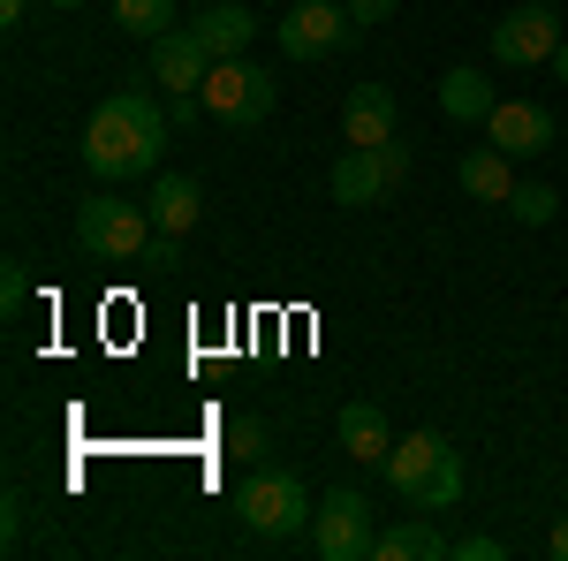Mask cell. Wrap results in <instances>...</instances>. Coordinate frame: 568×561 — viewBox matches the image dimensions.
Wrapping results in <instances>:
<instances>
[{
  "label": "cell",
  "mask_w": 568,
  "mask_h": 561,
  "mask_svg": "<svg viewBox=\"0 0 568 561\" xmlns=\"http://www.w3.org/2000/svg\"><path fill=\"white\" fill-rule=\"evenodd\" d=\"M45 8H84V0H45Z\"/></svg>",
  "instance_id": "cell-30"
},
{
  "label": "cell",
  "mask_w": 568,
  "mask_h": 561,
  "mask_svg": "<svg viewBox=\"0 0 568 561\" xmlns=\"http://www.w3.org/2000/svg\"><path fill=\"white\" fill-rule=\"evenodd\" d=\"M23 16H31V0H0V23H8V31H16Z\"/></svg>",
  "instance_id": "cell-28"
},
{
  "label": "cell",
  "mask_w": 568,
  "mask_h": 561,
  "mask_svg": "<svg viewBox=\"0 0 568 561\" xmlns=\"http://www.w3.org/2000/svg\"><path fill=\"white\" fill-rule=\"evenodd\" d=\"M152 77H160L168 91H205L213 53H205V39L182 23V31H168V39H152Z\"/></svg>",
  "instance_id": "cell-10"
},
{
  "label": "cell",
  "mask_w": 568,
  "mask_h": 561,
  "mask_svg": "<svg viewBox=\"0 0 568 561\" xmlns=\"http://www.w3.org/2000/svg\"><path fill=\"white\" fill-rule=\"evenodd\" d=\"M349 16H356V31H372V23L394 16V0H349Z\"/></svg>",
  "instance_id": "cell-24"
},
{
  "label": "cell",
  "mask_w": 568,
  "mask_h": 561,
  "mask_svg": "<svg viewBox=\"0 0 568 561\" xmlns=\"http://www.w3.org/2000/svg\"><path fill=\"white\" fill-rule=\"evenodd\" d=\"M554 77H561V84H568V39H561V53H554Z\"/></svg>",
  "instance_id": "cell-29"
},
{
  "label": "cell",
  "mask_w": 568,
  "mask_h": 561,
  "mask_svg": "<svg viewBox=\"0 0 568 561\" xmlns=\"http://www.w3.org/2000/svg\"><path fill=\"white\" fill-rule=\"evenodd\" d=\"M394 478V493H409L417 509H455L463 501V455L439 440V432H409L394 440V455L379 463Z\"/></svg>",
  "instance_id": "cell-2"
},
{
  "label": "cell",
  "mask_w": 568,
  "mask_h": 561,
  "mask_svg": "<svg viewBox=\"0 0 568 561\" xmlns=\"http://www.w3.org/2000/svg\"><path fill=\"white\" fill-rule=\"evenodd\" d=\"M190 31L205 39V53H213V61H235V53L251 46V31H258V16H251L243 0H213V8H205Z\"/></svg>",
  "instance_id": "cell-13"
},
{
  "label": "cell",
  "mask_w": 568,
  "mask_h": 561,
  "mask_svg": "<svg viewBox=\"0 0 568 561\" xmlns=\"http://www.w3.org/2000/svg\"><path fill=\"white\" fill-rule=\"evenodd\" d=\"M455 554V539H439L433 523H394L372 539V561H447Z\"/></svg>",
  "instance_id": "cell-18"
},
{
  "label": "cell",
  "mask_w": 568,
  "mask_h": 561,
  "mask_svg": "<svg viewBox=\"0 0 568 561\" xmlns=\"http://www.w3.org/2000/svg\"><path fill=\"white\" fill-rule=\"evenodd\" d=\"M342 448H349V463H387L394 455L387 410H379V402H349V410H342Z\"/></svg>",
  "instance_id": "cell-16"
},
{
  "label": "cell",
  "mask_w": 568,
  "mask_h": 561,
  "mask_svg": "<svg viewBox=\"0 0 568 561\" xmlns=\"http://www.w3.org/2000/svg\"><path fill=\"white\" fill-rule=\"evenodd\" d=\"M372 152H379V168H387V182H409V144H372Z\"/></svg>",
  "instance_id": "cell-23"
},
{
  "label": "cell",
  "mask_w": 568,
  "mask_h": 561,
  "mask_svg": "<svg viewBox=\"0 0 568 561\" xmlns=\"http://www.w3.org/2000/svg\"><path fill=\"white\" fill-rule=\"evenodd\" d=\"M114 23L136 39H168L175 31V0H114Z\"/></svg>",
  "instance_id": "cell-19"
},
{
  "label": "cell",
  "mask_w": 568,
  "mask_h": 561,
  "mask_svg": "<svg viewBox=\"0 0 568 561\" xmlns=\"http://www.w3.org/2000/svg\"><path fill=\"white\" fill-rule=\"evenodd\" d=\"M546 554H554V561H568V517L554 523V531H546Z\"/></svg>",
  "instance_id": "cell-27"
},
{
  "label": "cell",
  "mask_w": 568,
  "mask_h": 561,
  "mask_svg": "<svg viewBox=\"0 0 568 561\" xmlns=\"http://www.w3.org/2000/svg\"><path fill=\"white\" fill-rule=\"evenodd\" d=\"M485 144H500L508 160H538V152H554V114L538 99H500L485 114Z\"/></svg>",
  "instance_id": "cell-9"
},
{
  "label": "cell",
  "mask_w": 568,
  "mask_h": 561,
  "mask_svg": "<svg viewBox=\"0 0 568 561\" xmlns=\"http://www.w3.org/2000/svg\"><path fill=\"white\" fill-rule=\"evenodd\" d=\"M508 547L500 539H485V531H470V539H455V561H500Z\"/></svg>",
  "instance_id": "cell-22"
},
{
  "label": "cell",
  "mask_w": 568,
  "mask_h": 561,
  "mask_svg": "<svg viewBox=\"0 0 568 561\" xmlns=\"http://www.w3.org/2000/svg\"><path fill=\"white\" fill-rule=\"evenodd\" d=\"M227 455H235V463H265V425L258 418H227Z\"/></svg>",
  "instance_id": "cell-21"
},
{
  "label": "cell",
  "mask_w": 568,
  "mask_h": 561,
  "mask_svg": "<svg viewBox=\"0 0 568 561\" xmlns=\"http://www.w3.org/2000/svg\"><path fill=\"white\" fill-rule=\"evenodd\" d=\"M554 53H561V16H554L546 0L508 8V16L493 23V61H500V69H538V61H554Z\"/></svg>",
  "instance_id": "cell-8"
},
{
  "label": "cell",
  "mask_w": 568,
  "mask_h": 561,
  "mask_svg": "<svg viewBox=\"0 0 568 561\" xmlns=\"http://www.w3.org/2000/svg\"><path fill=\"white\" fill-rule=\"evenodd\" d=\"M394 182L387 168H379V152H364V144H349L342 160H334V206H379Z\"/></svg>",
  "instance_id": "cell-14"
},
{
  "label": "cell",
  "mask_w": 568,
  "mask_h": 561,
  "mask_svg": "<svg viewBox=\"0 0 568 561\" xmlns=\"http://www.w3.org/2000/svg\"><path fill=\"white\" fill-rule=\"evenodd\" d=\"M205 114L213 122H227V130H251V122H265L273 114V69H258V61H213V77H205Z\"/></svg>",
  "instance_id": "cell-5"
},
{
  "label": "cell",
  "mask_w": 568,
  "mask_h": 561,
  "mask_svg": "<svg viewBox=\"0 0 568 561\" xmlns=\"http://www.w3.org/2000/svg\"><path fill=\"white\" fill-rule=\"evenodd\" d=\"M0 303H8V311L23 303V266H8V273H0Z\"/></svg>",
  "instance_id": "cell-26"
},
{
  "label": "cell",
  "mask_w": 568,
  "mask_h": 561,
  "mask_svg": "<svg viewBox=\"0 0 568 561\" xmlns=\"http://www.w3.org/2000/svg\"><path fill=\"white\" fill-rule=\"evenodd\" d=\"M235 517L251 523L258 539H296V531H311V493L296 471H251L243 485H235Z\"/></svg>",
  "instance_id": "cell-3"
},
{
  "label": "cell",
  "mask_w": 568,
  "mask_h": 561,
  "mask_svg": "<svg viewBox=\"0 0 568 561\" xmlns=\"http://www.w3.org/2000/svg\"><path fill=\"white\" fill-rule=\"evenodd\" d=\"M175 243H182V236H152V243H144V266H182Z\"/></svg>",
  "instance_id": "cell-25"
},
{
  "label": "cell",
  "mask_w": 568,
  "mask_h": 561,
  "mask_svg": "<svg viewBox=\"0 0 568 561\" xmlns=\"http://www.w3.org/2000/svg\"><path fill=\"white\" fill-rule=\"evenodd\" d=\"M372 509H364V493H326L318 501V517H311V554H326V561H372Z\"/></svg>",
  "instance_id": "cell-7"
},
{
  "label": "cell",
  "mask_w": 568,
  "mask_h": 561,
  "mask_svg": "<svg viewBox=\"0 0 568 561\" xmlns=\"http://www.w3.org/2000/svg\"><path fill=\"white\" fill-rule=\"evenodd\" d=\"M455 174H463V190H470L478 206H508V190H516V160H508L500 144H470Z\"/></svg>",
  "instance_id": "cell-15"
},
{
  "label": "cell",
  "mask_w": 568,
  "mask_h": 561,
  "mask_svg": "<svg viewBox=\"0 0 568 561\" xmlns=\"http://www.w3.org/2000/svg\"><path fill=\"white\" fill-rule=\"evenodd\" d=\"M152 236H160L152 228V206H130L114 190H99V198L77 206V243H84L91 259H144Z\"/></svg>",
  "instance_id": "cell-4"
},
{
  "label": "cell",
  "mask_w": 568,
  "mask_h": 561,
  "mask_svg": "<svg viewBox=\"0 0 568 561\" xmlns=\"http://www.w3.org/2000/svg\"><path fill=\"white\" fill-rule=\"evenodd\" d=\"M508 213L524 220V228H546V220L561 213V198H554L546 182H516V190H508Z\"/></svg>",
  "instance_id": "cell-20"
},
{
  "label": "cell",
  "mask_w": 568,
  "mask_h": 561,
  "mask_svg": "<svg viewBox=\"0 0 568 561\" xmlns=\"http://www.w3.org/2000/svg\"><path fill=\"white\" fill-rule=\"evenodd\" d=\"M342 137L364 144V152H372V144H387V137H394V91L387 84H356L349 107H342Z\"/></svg>",
  "instance_id": "cell-12"
},
{
  "label": "cell",
  "mask_w": 568,
  "mask_h": 561,
  "mask_svg": "<svg viewBox=\"0 0 568 561\" xmlns=\"http://www.w3.org/2000/svg\"><path fill=\"white\" fill-rule=\"evenodd\" d=\"M160 144H168L160 99L152 91H114V99H99V114L84 130V168L99 182H130V174L160 168Z\"/></svg>",
  "instance_id": "cell-1"
},
{
  "label": "cell",
  "mask_w": 568,
  "mask_h": 561,
  "mask_svg": "<svg viewBox=\"0 0 568 561\" xmlns=\"http://www.w3.org/2000/svg\"><path fill=\"white\" fill-rule=\"evenodd\" d=\"M144 206H152V228H160V236H190V228L205 220V190H197L190 174H160Z\"/></svg>",
  "instance_id": "cell-11"
},
{
  "label": "cell",
  "mask_w": 568,
  "mask_h": 561,
  "mask_svg": "<svg viewBox=\"0 0 568 561\" xmlns=\"http://www.w3.org/2000/svg\"><path fill=\"white\" fill-rule=\"evenodd\" d=\"M349 39H364L349 0H296L288 23H281V53H288V61H326L334 46H349Z\"/></svg>",
  "instance_id": "cell-6"
},
{
  "label": "cell",
  "mask_w": 568,
  "mask_h": 561,
  "mask_svg": "<svg viewBox=\"0 0 568 561\" xmlns=\"http://www.w3.org/2000/svg\"><path fill=\"white\" fill-rule=\"evenodd\" d=\"M493 107H500V91L485 84V69H447L439 77V114L447 122H485Z\"/></svg>",
  "instance_id": "cell-17"
}]
</instances>
